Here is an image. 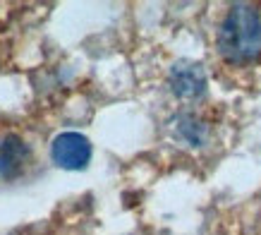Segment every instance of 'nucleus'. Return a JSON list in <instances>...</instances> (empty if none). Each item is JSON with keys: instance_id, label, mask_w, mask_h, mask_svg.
<instances>
[{"instance_id": "nucleus-3", "label": "nucleus", "mask_w": 261, "mask_h": 235, "mask_svg": "<svg viewBox=\"0 0 261 235\" xmlns=\"http://www.w3.org/2000/svg\"><path fill=\"white\" fill-rule=\"evenodd\" d=\"M29 161H32V149L19 134H0V180L19 178Z\"/></svg>"}, {"instance_id": "nucleus-4", "label": "nucleus", "mask_w": 261, "mask_h": 235, "mask_svg": "<svg viewBox=\"0 0 261 235\" xmlns=\"http://www.w3.org/2000/svg\"><path fill=\"white\" fill-rule=\"evenodd\" d=\"M170 89L177 99H197L206 89V75L201 65L180 63L170 70Z\"/></svg>"}, {"instance_id": "nucleus-5", "label": "nucleus", "mask_w": 261, "mask_h": 235, "mask_svg": "<svg viewBox=\"0 0 261 235\" xmlns=\"http://www.w3.org/2000/svg\"><path fill=\"white\" fill-rule=\"evenodd\" d=\"M177 132H180V137L187 144H192V147H199L201 142L206 139V125L201 123V120H197L194 115H180L177 118Z\"/></svg>"}, {"instance_id": "nucleus-2", "label": "nucleus", "mask_w": 261, "mask_h": 235, "mask_svg": "<svg viewBox=\"0 0 261 235\" xmlns=\"http://www.w3.org/2000/svg\"><path fill=\"white\" fill-rule=\"evenodd\" d=\"M50 158L65 171H82L91 161V144L80 132H63L50 144Z\"/></svg>"}, {"instance_id": "nucleus-1", "label": "nucleus", "mask_w": 261, "mask_h": 235, "mask_svg": "<svg viewBox=\"0 0 261 235\" xmlns=\"http://www.w3.org/2000/svg\"><path fill=\"white\" fill-rule=\"evenodd\" d=\"M218 51L232 65L252 63L261 55V15L254 5L238 3L218 29Z\"/></svg>"}]
</instances>
